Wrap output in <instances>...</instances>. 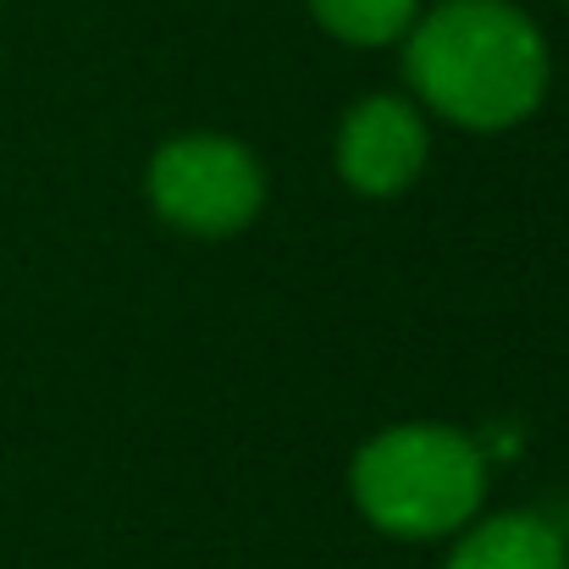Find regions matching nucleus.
I'll return each mask as SVG.
<instances>
[{"label": "nucleus", "mask_w": 569, "mask_h": 569, "mask_svg": "<svg viewBox=\"0 0 569 569\" xmlns=\"http://www.w3.org/2000/svg\"><path fill=\"white\" fill-rule=\"evenodd\" d=\"M415 94L459 128L498 133L526 122L548 89V44L509 0H442L409 22Z\"/></svg>", "instance_id": "obj_1"}, {"label": "nucleus", "mask_w": 569, "mask_h": 569, "mask_svg": "<svg viewBox=\"0 0 569 569\" xmlns=\"http://www.w3.org/2000/svg\"><path fill=\"white\" fill-rule=\"evenodd\" d=\"M487 492V459L453 426H392L355 459V498L392 537H448Z\"/></svg>", "instance_id": "obj_2"}, {"label": "nucleus", "mask_w": 569, "mask_h": 569, "mask_svg": "<svg viewBox=\"0 0 569 569\" xmlns=\"http://www.w3.org/2000/svg\"><path fill=\"white\" fill-rule=\"evenodd\" d=\"M260 199H266L260 161L232 139L189 133V139L161 144L150 161V204L167 221L204 232V238L249 227Z\"/></svg>", "instance_id": "obj_3"}, {"label": "nucleus", "mask_w": 569, "mask_h": 569, "mask_svg": "<svg viewBox=\"0 0 569 569\" xmlns=\"http://www.w3.org/2000/svg\"><path fill=\"white\" fill-rule=\"evenodd\" d=\"M338 167L360 193H398L409 189L426 167V122L409 100L371 94L349 111L338 139Z\"/></svg>", "instance_id": "obj_4"}, {"label": "nucleus", "mask_w": 569, "mask_h": 569, "mask_svg": "<svg viewBox=\"0 0 569 569\" xmlns=\"http://www.w3.org/2000/svg\"><path fill=\"white\" fill-rule=\"evenodd\" d=\"M448 569H569L559 531L537 515H498L481 520L459 548Z\"/></svg>", "instance_id": "obj_5"}, {"label": "nucleus", "mask_w": 569, "mask_h": 569, "mask_svg": "<svg viewBox=\"0 0 569 569\" xmlns=\"http://www.w3.org/2000/svg\"><path fill=\"white\" fill-rule=\"evenodd\" d=\"M310 11L327 33L349 44H387L415 22V0H310Z\"/></svg>", "instance_id": "obj_6"}]
</instances>
